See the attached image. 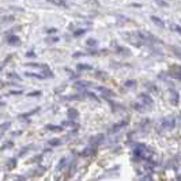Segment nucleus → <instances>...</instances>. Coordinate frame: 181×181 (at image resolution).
<instances>
[{"mask_svg":"<svg viewBox=\"0 0 181 181\" xmlns=\"http://www.w3.org/2000/svg\"><path fill=\"white\" fill-rule=\"evenodd\" d=\"M139 101H140V104H135L134 106H136V108H138V106L147 108V106H150V105H153V100L149 97V95H146V94H140V95H139Z\"/></svg>","mask_w":181,"mask_h":181,"instance_id":"2","label":"nucleus"},{"mask_svg":"<svg viewBox=\"0 0 181 181\" xmlns=\"http://www.w3.org/2000/svg\"><path fill=\"white\" fill-rule=\"evenodd\" d=\"M46 128L49 131H61V127H57V125H46Z\"/></svg>","mask_w":181,"mask_h":181,"instance_id":"11","label":"nucleus"},{"mask_svg":"<svg viewBox=\"0 0 181 181\" xmlns=\"http://www.w3.org/2000/svg\"><path fill=\"white\" fill-rule=\"evenodd\" d=\"M40 109L37 108L36 110H30V112H27V113H25V114H22L20 116V119H26V117H29V116H32V114H34V113H37V112H38Z\"/></svg>","mask_w":181,"mask_h":181,"instance_id":"9","label":"nucleus"},{"mask_svg":"<svg viewBox=\"0 0 181 181\" xmlns=\"http://www.w3.org/2000/svg\"><path fill=\"white\" fill-rule=\"evenodd\" d=\"M54 4H57V6H66V3H63V2H54Z\"/></svg>","mask_w":181,"mask_h":181,"instance_id":"20","label":"nucleus"},{"mask_svg":"<svg viewBox=\"0 0 181 181\" xmlns=\"http://www.w3.org/2000/svg\"><path fill=\"white\" fill-rule=\"evenodd\" d=\"M163 127H168V128H172L173 125H175V121H173V119H169V120H165L162 123Z\"/></svg>","mask_w":181,"mask_h":181,"instance_id":"7","label":"nucleus"},{"mask_svg":"<svg viewBox=\"0 0 181 181\" xmlns=\"http://www.w3.org/2000/svg\"><path fill=\"white\" fill-rule=\"evenodd\" d=\"M10 125H11V123H8V121H7V123H4V124H2V125H0V129H2V131H6V129L10 127Z\"/></svg>","mask_w":181,"mask_h":181,"instance_id":"12","label":"nucleus"},{"mask_svg":"<svg viewBox=\"0 0 181 181\" xmlns=\"http://www.w3.org/2000/svg\"><path fill=\"white\" fill-rule=\"evenodd\" d=\"M12 144H14L12 142H7L6 144H3V146H2V150H6V149H8V147H12Z\"/></svg>","mask_w":181,"mask_h":181,"instance_id":"13","label":"nucleus"},{"mask_svg":"<svg viewBox=\"0 0 181 181\" xmlns=\"http://www.w3.org/2000/svg\"><path fill=\"white\" fill-rule=\"evenodd\" d=\"M134 155L138 159H142V161H144V162H149L150 159H151V157H153V151L149 147H146V146L138 144L135 147V150H134Z\"/></svg>","mask_w":181,"mask_h":181,"instance_id":"1","label":"nucleus"},{"mask_svg":"<svg viewBox=\"0 0 181 181\" xmlns=\"http://www.w3.org/2000/svg\"><path fill=\"white\" fill-rule=\"evenodd\" d=\"M10 94H22V91H11Z\"/></svg>","mask_w":181,"mask_h":181,"instance_id":"22","label":"nucleus"},{"mask_svg":"<svg viewBox=\"0 0 181 181\" xmlns=\"http://www.w3.org/2000/svg\"><path fill=\"white\" fill-rule=\"evenodd\" d=\"M10 20H11V22L14 20V16H12V15H4V16H2V18H0V25L10 22Z\"/></svg>","mask_w":181,"mask_h":181,"instance_id":"6","label":"nucleus"},{"mask_svg":"<svg viewBox=\"0 0 181 181\" xmlns=\"http://www.w3.org/2000/svg\"><path fill=\"white\" fill-rule=\"evenodd\" d=\"M27 56H29V57H32V56H34V52H27Z\"/></svg>","mask_w":181,"mask_h":181,"instance_id":"23","label":"nucleus"},{"mask_svg":"<svg viewBox=\"0 0 181 181\" xmlns=\"http://www.w3.org/2000/svg\"><path fill=\"white\" fill-rule=\"evenodd\" d=\"M179 123H180V124H181V114L179 116Z\"/></svg>","mask_w":181,"mask_h":181,"instance_id":"25","label":"nucleus"},{"mask_svg":"<svg viewBox=\"0 0 181 181\" xmlns=\"http://www.w3.org/2000/svg\"><path fill=\"white\" fill-rule=\"evenodd\" d=\"M175 29H176L177 32H179V33L181 34V26H175Z\"/></svg>","mask_w":181,"mask_h":181,"instance_id":"21","label":"nucleus"},{"mask_svg":"<svg viewBox=\"0 0 181 181\" xmlns=\"http://www.w3.org/2000/svg\"><path fill=\"white\" fill-rule=\"evenodd\" d=\"M151 19H153V20H154V22H155V23H158V25H159V26H163V23L161 22V19H159V18H157V16H151Z\"/></svg>","mask_w":181,"mask_h":181,"instance_id":"14","label":"nucleus"},{"mask_svg":"<svg viewBox=\"0 0 181 181\" xmlns=\"http://www.w3.org/2000/svg\"><path fill=\"white\" fill-rule=\"evenodd\" d=\"M0 106H4V101H0Z\"/></svg>","mask_w":181,"mask_h":181,"instance_id":"24","label":"nucleus"},{"mask_svg":"<svg viewBox=\"0 0 181 181\" xmlns=\"http://www.w3.org/2000/svg\"><path fill=\"white\" fill-rule=\"evenodd\" d=\"M40 91H34V93H29V97H33V95H40Z\"/></svg>","mask_w":181,"mask_h":181,"instance_id":"19","label":"nucleus"},{"mask_svg":"<svg viewBox=\"0 0 181 181\" xmlns=\"http://www.w3.org/2000/svg\"><path fill=\"white\" fill-rule=\"evenodd\" d=\"M78 70L83 71V70H91L90 66H86V64H78Z\"/></svg>","mask_w":181,"mask_h":181,"instance_id":"10","label":"nucleus"},{"mask_svg":"<svg viewBox=\"0 0 181 181\" xmlns=\"http://www.w3.org/2000/svg\"><path fill=\"white\" fill-rule=\"evenodd\" d=\"M0 71H2V66H0Z\"/></svg>","mask_w":181,"mask_h":181,"instance_id":"26","label":"nucleus"},{"mask_svg":"<svg viewBox=\"0 0 181 181\" xmlns=\"http://www.w3.org/2000/svg\"><path fill=\"white\" fill-rule=\"evenodd\" d=\"M50 144H52V146H57V144H60V140H59V139H53V140L50 142Z\"/></svg>","mask_w":181,"mask_h":181,"instance_id":"17","label":"nucleus"},{"mask_svg":"<svg viewBox=\"0 0 181 181\" xmlns=\"http://www.w3.org/2000/svg\"><path fill=\"white\" fill-rule=\"evenodd\" d=\"M83 33H84V30H83V29H80V30H78V32H75L74 34H75V36H82Z\"/></svg>","mask_w":181,"mask_h":181,"instance_id":"18","label":"nucleus"},{"mask_svg":"<svg viewBox=\"0 0 181 181\" xmlns=\"http://www.w3.org/2000/svg\"><path fill=\"white\" fill-rule=\"evenodd\" d=\"M87 45L88 46H95L97 44H95V40H87Z\"/></svg>","mask_w":181,"mask_h":181,"instance_id":"16","label":"nucleus"},{"mask_svg":"<svg viewBox=\"0 0 181 181\" xmlns=\"http://www.w3.org/2000/svg\"><path fill=\"white\" fill-rule=\"evenodd\" d=\"M7 42H8L10 45H18V44L20 42V40H19L18 36H14V34H11V36L7 37Z\"/></svg>","mask_w":181,"mask_h":181,"instance_id":"4","label":"nucleus"},{"mask_svg":"<svg viewBox=\"0 0 181 181\" xmlns=\"http://www.w3.org/2000/svg\"><path fill=\"white\" fill-rule=\"evenodd\" d=\"M169 75L175 79L181 80V67L180 66H172L169 70Z\"/></svg>","mask_w":181,"mask_h":181,"instance_id":"3","label":"nucleus"},{"mask_svg":"<svg viewBox=\"0 0 181 181\" xmlns=\"http://www.w3.org/2000/svg\"><path fill=\"white\" fill-rule=\"evenodd\" d=\"M68 119L70 120H76L78 119V112L75 110V109H68Z\"/></svg>","mask_w":181,"mask_h":181,"instance_id":"5","label":"nucleus"},{"mask_svg":"<svg viewBox=\"0 0 181 181\" xmlns=\"http://www.w3.org/2000/svg\"><path fill=\"white\" fill-rule=\"evenodd\" d=\"M14 166H15V159H11V161H10V163L7 165V169H12Z\"/></svg>","mask_w":181,"mask_h":181,"instance_id":"15","label":"nucleus"},{"mask_svg":"<svg viewBox=\"0 0 181 181\" xmlns=\"http://www.w3.org/2000/svg\"><path fill=\"white\" fill-rule=\"evenodd\" d=\"M170 94H172V97H170L172 102H173V104H177V97H179V94H177L175 90H170Z\"/></svg>","mask_w":181,"mask_h":181,"instance_id":"8","label":"nucleus"}]
</instances>
